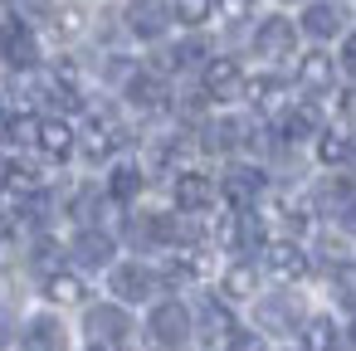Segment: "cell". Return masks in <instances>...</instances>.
Masks as SVG:
<instances>
[{"label": "cell", "instance_id": "9a60e30c", "mask_svg": "<svg viewBox=\"0 0 356 351\" xmlns=\"http://www.w3.org/2000/svg\"><path fill=\"white\" fill-rule=\"evenodd\" d=\"M302 30L312 40H337L346 30V15H341V6H332V0H312V6L302 10Z\"/></svg>", "mask_w": 356, "mask_h": 351}, {"label": "cell", "instance_id": "7a4b0ae2", "mask_svg": "<svg viewBox=\"0 0 356 351\" xmlns=\"http://www.w3.org/2000/svg\"><path fill=\"white\" fill-rule=\"evenodd\" d=\"M191 327H195V317L186 312V302H156L152 307V336H156V346H166V351H176V346H186L191 341Z\"/></svg>", "mask_w": 356, "mask_h": 351}, {"label": "cell", "instance_id": "44dd1931", "mask_svg": "<svg viewBox=\"0 0 356 351\" xmlns=\"http://www.w3.org/2000/svg\"><path fill=\"white\" fill-rule=\"evenodd\" d=\"M25 341H30L25 351H69V332L59 317H35L25 327Z\"/></svg>", "mask_w": 356, "mask_h": 351}, {"label": "cell", "instance_id": "7402d4cb", "mask_svg": "<svg viewBox=\"0 0 356 351\" xmlns=\"http://www.w3.org/2000/svg\"><path fill=\"white\" fill-rule=\"evenodd\" d=\"M0 186H6V195H15V200H30V195L44 190L40 186V171L30 161H6V166H0Z\"/></svg>", "mask_w": 356, "mask_h": 351}, {"label": "cell", "instance_id": "ac0fdd59", "mask_svg": "<svg viewBox=\"0 0 356 351\" xmlns=\"http://www.w3.org/2000/svg\"><path fill=\"white\" fill-rule=\"evenodd\" d=\"M234 332H239V322L229 317V307H225V302H215V297H210V302H200V336H205L210 346H225Z\"/></svg>", "mask_w": 356, "mask_h": 351}, {"label": "cell", "instance_id": "7c38bea8", "mask_svg": "<svg viewBox=\"0 0 356 351\" xmlns=\"http://www.w3.org/2000/svg\"><path fill=\"white\" fill-rule=\"evenodd\" d=\"M264 268H268L273 278L293 283V278H302V273H307V254H302L293 239H278V244H268V249H264Z\"/></svg>", "mask_w": 356, "mask_h": 351}, {"label": "cell", "instance_id": "74e56055", "mask_svg": "<svg viewBox=\"0 0 356 351\" xmlns=\"http://www.w3.org/2000/svg\"><path fill=\"white\" fill-rule=\"evenodd\" d=\"M88 351H108V346H88Z\"/></svg>", "mask_w": 356, "mask_h": 351}, {"label": "cell", "instance_id": "6da1fadb", "mask_svg": "<svg viewBox=\"0 0 356 351\" xmlns=\"http://www.w3.org/2000/svg\"><path fill=\"white\" fill-rule=\"evenodd\" d=\"M0 59H6L15 74H30L40 64V40L25 20H6L0 25Z\"/></svg>", "mask_w": 356, "mask_h": 351}, {"label": "cell", "instance_id": "277c9868", "mask_svg": "<svg viewBox=\"0 0 356 351\" xmlns=\"http://www.w3.org/2000/svg\"><path fill=\"white\" fill-rule=\"evenodd\" d=\"M254 317H259V327L264 332H298L307 317H302V302L293 297V293H273V297H259V307H254Z\"/></svg>", "mask_w": 356, "mask_h": 351}, {"label": "cell", "instance_id": "5bb4252c", "mask_svg": "<svg viewBox=\"0 0 356 351\" xmlns=\"http://www.w3.org/2000/svg\"><path fill=\"white\" fill-rule=\"evenodd\" d=\"M171 190H176V205H181V210H191V215L215 205V181H210V176H200V171H181Z\"/></svg>", "mask_w": 356, "mask_h": 351}, {"label": "cell", "instance_id": "484cf974", "mask_svg": "<svg viewBox=\"0 0 356 351\" xmlns=\"http://www.w3.org/2000/svg\"><path fill=\"white\" fill-rule=\"evenodd\" d=\"M137 190H142V171H137V161H118L113 176H108V200H137Z\"/></svg>", "mask_w": 356, "mask_h": 351}, {"label": "cell", "instance_id": "52a82bcc", "mask_svg": "<svg viewBox=\"0 0 356 351\" xmlns=\"http://www.w3.org/2000/svg\"><path fill=\"white\" fill-rule=\"evenodd\" d=\"M166 25H171V6H166V0H132V6H127V30L137 40H161Z\"/></svg>", "mask_w": 356, "mask_h": 351}, {"label": "cell", "instance_id": "2e32d148", "mask_svg": "<svg viewBox=\"0 0 356 351\" xmlns=\"http://www.w3.org/2000/svg\"><path fill=\"white\" fill-rule=\"evenodd\" d=\"M79 147H83V156H88V161H108V156L122 147V132H118V122L98 117V122H88V127H83Z\"/></svg>", "mask_w": 356, "mask_h": 351}, {"label": "cell", "instance_id": "836d02e7", "mask_svg": "<svg viewBox=\"0 0 356 351\" xmlns=\"http://www.w3.org/2000/svg\"><path fill=\"white\" fill-rule=\"evenodd\" d=\"M337 293H341L346 302H356V268H341V273H337Z\"/></svg>", "mask_w": 356, "mask_h": 351}, {"label": "cell", "instance_id": "e575fe53", "mask_svg": "<svg viewBox=\"0 0 356 351\" xmlns=\"http://www.w3.org/2000/svg\"><path fill=\"white\" fill-rule=\"evenodd\" d=\"M341 69L356 79V35H346V40H341Z\"/></svg>", "mask_w": 356, "mask_h": 351}, {"label": "cell", "instance_id": "3957f363", "mask_svg": "<svg viewBox=\"0 0 356 351\" xmlns=\"http://www.w3.org/2000/svg\"><path fill=\"white\" fill-rule=\"evenodd\" d=\"M83 327H88L93 346H118V341H127V336H132V317H127L118 302H98V307H88Z\"/></svg>", "mask_w": 356, "mask_h": 351}, {"label": "cell", "instance_id": "f546056e", "mask_svg": "<svg viewBox=\"0 0 356 351\" xmlns=\"http://www.w3.org/2000/svg\"><path fill=\"white\" fill-rule=\"evenodd\" d=\"M210 15H215V0H171V20H181L191 30H200Z\"/></svg>", "mask_w": 356, "mask_h": 351}, {"label": "cell", "instance_id": "f35d334b", "mask_svg": "<svg viewBox=\"0 0 356 351\" xmlns=\"http://www.w3.org/2000/svg\"><path fill=\"white\" fill-rule=\"evenodd\" d=\"M351 336H356V322H351Z\"/></svg>", "mask_w": 356, "mask_h": 351}, {"label": "cell", "instance_id": "d590c367", "mask_svg": "<svg viewBox=\"0 0 356 351\" xmlns=\"http://www.w3.org/2000/svg\"><path fill=\"white\" fill-rule=\"evenodd\" d=\"M337 215H341V225H346V234H356V195H351V200H346V205H341Z\"/></svg>", "mask_w": 356, "mask_h": 351}, {"label": "cell", "instance_id": "ffe728a7", "mask_svg": "<svg viewBox=\"0 0 356 351\" xmlns=\"http://www.w3.org/2000/svg\"><path fill=\"white\" fill-rule=\"evenodd\" d=\"M44 297L59 302V307H74V302L88 297V288H83V278L74 268H54V273H44Z\"/></svg>", "mask_w": 356, "mask_h": 351}, {"label": "cell", "instance_id": "8fae6325", "mask_svg": "<svg viewBox=\"0 0 356 351\" xmlns=\"http://www.w3.org/2000/svg\"><path fill=\"white\" fill-rule=\"evenodd\" d=\"M166 98H171V88H166V79H161V74H147V69H137V74L127 79V103H132V108H142V113H156V108H166Z\"/></svg>", "mask_w": 356, "mask_h": 351}, {"label": "cell", "instance_id": "9c48e42d", "mask_svg": "<svg viewBox=\"0 0 356 351\" xmlns=\"http://www.w3.org/2000/svg\"><path fill=\"white\" fill-rule=\"evenodd\" d=\"M293 40H298V30H293V20H283V15H268V20L254 30V49H259L264 59H288V54H293Z\"/></svg>", "mask_w": 356, "mask_h": 351}, {"label": "cell", "instance_id": "30bf717a", "mask_svg": "<svg viewBox=\"0 0 356 351\" xmlns=\"http://www.w3.org/2000/svg\"><path fill=\"white\" fill-rule=\"evenodd\" d=\"M35 147H40L49 161H69V156H74V147H79V132H74L64 117H40Z\"/></svg>", "mask_w": 356, "mask_h": 351}, {"label": "cell", "instance_id": "4316f807", "mask_svg": "<svg viewBox=\"0 0 356 351\" xmlns=\"http://www.w3.org/2000/svg\"><path fill=\"white\" fill-rule=\"evenodd\" d=\"M302 351H337V322L332 317H307L302 322Z\"/></svg>", "mask_w": 356, "mask_h": 351}, {"label": "cell", "instance_id": "ba28073f", "mask_svg": "<svg viewBox=\"0 0 356 351\" xmlns=\"http://www.w3.org/2000/svg\"><path fill=\"white\" fill-rule=\"evenodd\" d=\"M113 293H118V302H147L156 293V273L147 263H118L113 268Z\"/></svg>", "mask_w": 356, "mask_h": 351}, {"label": "cell", "instance_id": "8d00e7d4", "mask_svg": "<svg viewBox=\"0 0 356 351\" xmlns=\"http://www.w3.org/2000/svg\"><path fill=\"white\" fill-rule=\"evenodd\" d=\"M0 122H6V98H0Z\"/></svg>", "mask_w": 356, "mask_h": 351}, {"label": "cell", "instance_id": "d6a6232c", "mask_svg": "<svg viewBox=\"0 0 356 351\" xmlns=\"http://www.w3.org/2000/svg\"><path fill=\"white\" fill-rule=\"evenodd\" d=\"M249 6H254V0H215V10H220L225 20H244V15H249Z\"/></svg>", "mask_w": 356, "mask_h": 351}, {"label": "cell", "instance_id": "cb8c5ba5", "mask_svg": "<svg viewBox=\"0 0 356 351\" xmlns=\"http://www.w3.org/2000/svg\"><path fill=\"white\" fill-rule=\"evenodd\" d=\"M312 132H317V108H312V103H302V108H283V113H278V137L302 142V137H312Z\"/></svg>", "mask_w": 356, "mask_h": 351}, {"label": "cell", "instance_id": "4dcf8cb0", "mask_svg": "<svg viewBox=\"0 0 356 351\" xmlns=\"http://www.w3.org/2000/svg\"><path fill=\"white\" fill-rule=\"evenodd\" d=\"M205 59H210L205 40H181V44L171 49V64H176V69H205Z\"/></svg>", "mask_w": 356, "mask_h": 351}, {"label": "cell", "instance_id": "8992f818", "mask_svg": "<svg viewBox=\"0 0 356 351\" xmlns=\"http://www.w3.org/2000/svg\"><path fill=\"white\" fill-rule=\"evenodd\" d=\"M220 190H225V200L234 210H254L259 195H264V171L259 166H229L225 181H220Z\"/></svg>", "mask_w": 356, "mask_h": 351}, {"label": "cell", "instance_id": "603a6c76", "mask_svg": "<svg viewBox=\"0 0 356 351\" xmlns=\"http://www.w3.org/2000/svg\"><path fill=\"white\" fill-rule=\"evenodd\" d=\"M351 156H356V142H351L346 127H327V132H317V161H327V166H346Z\"/></svg>", "mask_w": 356, "mask_h": 351}, {"label": "cell", "instance_id": "5b68a950", "mask_svg": "<svg viewBox=\"0 0 356 351\" xmlns=\"http://www.w3.org/2000/svg\"><path fill=\"white\" fill-rule=\"evenodd\" d=\"M200 88H205V98H239L244 93V69H239V59H205V69H200Z\"/></svg>", "mask_w": 356, "mask_h": 351}, {"label": "cell", "instance_id": "4fadbf2b", "mask_svg": "<svg viewBox=\"0 0 356 351\" xmlns=\"http://www.w3.org/2000/svg\"><path fill=\"white\" fill-rule=\"evenodd\" d=\"M244 98H249V108L254 113H264V117H278L283 108H288V88L278 83V79H244Z\"/></svg>", "mask_w": 356, "mask_h": 351}, {"label": "cell", "instance_id": "83f0119b", "mask_svg": "<svg viewBox=\"0 0 356 351\" xmlns=\"http://www.w3.org/2000/svg\"><path fill=\"white\" fill-rule=\"evenodd\" d=\"M254 288H259L254 263H229L225 268V297H254Z\"/></svg>", "mask_w": 356, "mask_h": 351}, {"label": "cell", "instance_id": "d6986e66", "mask_svg": "<svg viewBox=\"0 0 356 351\" xmlns=\"http://www.w3.org/2000/svg\"><path fill=\"white\" fill-rule=\"evenodd\" d=\"M332 79H337V69H332V59H327L322 49H307V54L298 59V83H302L307 93H327Z\"/></svg>", "mask_w": 356, "mask_h": 351}, {"label": "cell", "instance_id": "1f68e13d", "mask_svg": "<svg viewBox=\"0 0 356 351\" xmlns=\"http://www.w3.org/2000/svg\"><path fill=\"white\" fill-rule=\"evenodd\" d=\"M74 220H79L83 229H93V225L103 220V195H98V190H79V195H74Z\"/></svg>", "mask_w": 356, "mask_h": 351}, {"label": "cell", "instance_id": "f1b7e54d", "mask_svg": "<svg viewBox=\"0 0 356 351\" xmlns=\"http://www.w3.org/2000/svg\"><path fill=\"white\" fill-rule=\"evenodd\" d=\"M35 132H40V117H30V113L0 122V137H6L10 147H35Z\"/></svg>", "mask_w": 356, "mask_h": 351}, {"label": "cell", "instance_id": "d4e9b609", "mask_svg": "<svg viewBox=\"0 0 356 351\" xmlns=\"http://www.w3.org/2000/svg\"><path fill=\"white\" fill-rule=\"evenodd\" d=\"M200 142H205V152H234V147L244 142V122H234V117H215V122H205Z\"/></svg>", "mask_w": 356, "mask_h": 351}, {"label": "cell", "instance_id": "e0dca14e", "mask_svg": "<svg viewBox=\"0 0 356 351\" xmlns=\"http://www.w3.org/2000/svg\"><path fill=\"white\" fill-rule=\"evenodd\" d=\"M74 259L83 263V268H103V263H113V234L108 229H79V239H74Z\"/></svg>", "mask_w": 356, "mask_h": 351}]
</instances>
